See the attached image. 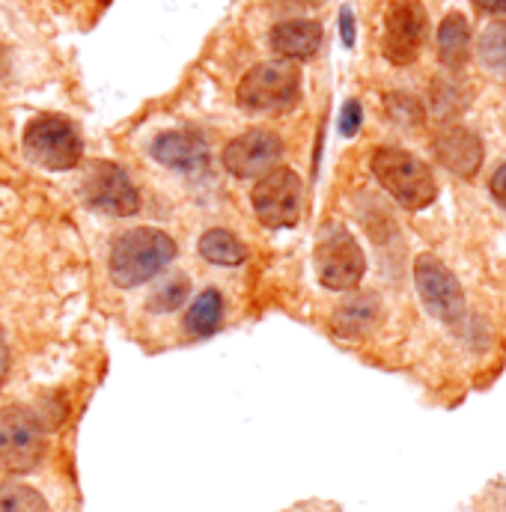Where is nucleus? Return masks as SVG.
I'll list each match as a JSON object with an SVG mask.
<instances>
[{
	"mask_svg": "<svg viewBox=\"0 0 506 512\" xmlns=\"http://www.w3.org/2000/svg\"><path fill=\"white\" fill-rule=\"evenodd\" d=\"M173 256H176V242L164 230L137 227L114 242L108 268H111V277L117 286L131 289V286L152 280L158 271H164Z\"/></svg>",
	"mask_w": 506,
	"mask_h": 512,
	"instance_id": "1",
	"label": "nucleus"
},
{
	"mask_svg": "<svg viewBox=\"0 0 506 512\" xmlns=\"http://www.w3.org/2000/svg\"><path fill=\"white\" fill-rule=\"evenodd\" d=\"M248 114H286L301 99V69L292 60L256 63L236 90Z\"/></svg>",
	"mask_w": 506,
	"mask_h": 512,
	"instance_id": "2",
	"label": "nucleus"
},
{
	"mask_svg": "<svg viewBox=\"0 0 506 512\" xmlns=\"http://www.w3.org/2000/svg\"><path fill=\"white\" fill-rule=\"evenodd\" d=\"M373 173L381 188L405 209H426L438 188L432 170L411 152L396 146H381L373 155Z\"/></svg>",
	"mask_w": 506,
	"mask_h": 512,
	"instance_id": "3",
	"label": "nucleus"
},
{
	"mask_svg": "<svg viewBox=\"0 0 506 512\" xmlns=\"http://www.w3.org/2000/svg\"><path fill=\"white\" fill-rule=\"evenodd\" d=\"M24 155L36 167L60 173V170H72L81 161L84 143H81L78 128L66 117L42 114V117L30 120L24 128Z\"/></svg>",
	"mask_w": 506,
	"mask_h": 512,
	"instance_id": "4",
	"label": "nucleus"
},
{
	"mask_svg": "<svg viewBox=\"0 0 506 512\" xmlns=\"http://www.w3.org/2000/svg\"><path fill=\"white\" fill-rule=\"evenodd\" d=\"M45 456V429L33 411L9 405L0 411V471L27 474Z\"/></svg>",
	"mask_w": 506,
	"mask_h": 512,
	"instance_id": "5",
	"label": "nucleus"
},
{
	"mask_svg": "<svg viewBox=\"0 0 506 512\" xmlns=\"http://www.w3.org/2000/svg\"><path fill=\"white\" fill-rule=\"evenodd\" d=\"M316 274L328 289H355L367 271V256L346 227H325L316 242Z\"/></svg>",
	"mask_w": 506,
	"mask_h": 512,
	"instance_id": "6",
	"label": "nucleus"
},
{
	"mask_svg": "<svg viewBox=\"0 0 506 512\" xmlns=\"http://www.w3.org/2000/svg\"><path fill=\"white\" fill-rule=\"evenodd\" d=\"M253 212L262 227L268 230H286L298 224L301 215V179L289 167H274L265 173L251 194Z\"/></svg>",
	"mask_w": 506,
	"mask_h": 512,
	"instance_id": "7",
	"label": "nucleus"
},
{
	"mask_svg": "<svg viewBox=\"0 0 506 512\" xmlns=\"http://www.w3.org/2000/svg\"><path fill=\"white\" fill-rule=\"evenodd\" d=\"M414 280H417L420 301L426 304V310L435 319H441V322H459L462 319V313H465L462 283L456 280V274L438 256H417V262H414Z\"/></svg>",
	"mask_w": 506,
	"mask_h": 512,
	"instance_id": "8",
	"label": "nucleus"
},
{
	"mask_svg": "<svg viewBox=\"0 0 506 512\" xmlns=\"http://www.w3.org/2000/svg\"><path fill=\"white\" fill-rule=\"evenodd\" d=\"M426 39V9L417 0H396L384 18V57L393 66H408L417 60Z\"/></svg>",
	"mask_w": 506,
	"mask_h": 512,
	"instance_id": "9",
	"label": "nucleus"
},
{
	"mask_svg": "<svg viewBox=\"0 0 506 512\" xmlns=\"http://www.w3.org/2000/svg\"><path fill=\"white\" fill-rule=\"evenodd\" d=\"M84 197L93 209L114 215V218H128L140 209L137 188L131 185L123 167L111 161H96L87 176H84Z\"/></svg>",
	"mask_w": 506,
	"mask_h": 512,
	"instance_id": "10",
	"label": "nucleus"
},
{
	"mask_svg": "<svg viewBox=\"0 0 506 512\" xmlns=\"http://www.w3.org/2000/svg\"><path fill=\"white\" fill-rule=\"evenodd\" d=\"M283 155V140L274 131L265 128H251L245 134H239L236 140L227 143L224 149V167L236 176V179H253V176H265L277 167Z\"/></svg>",
	"mask_w": 506,
	"mask_h": 512,
	"instance_id": "11",
	"label": "nucleus"
},
{
	"mask_svg": "<svg viewBox=\"0 0 506 512\" xmlns=\"http://www.w3.org/2000/svg\"><path fill=\"white\" fill-rule=\"evenodd\" d=\"M152 158L164 167L194 173L209 164V146L194 131H164L152 140Z\"/></svg>",
	"mask_w": 506,
	"mask_h": 512,
	"instance_id": "12",
	"label": "nucleus"
},
{
	"mask_svg": "<svg viewBox=\"0 0 506 512\" xmlns=\"http://www.w3.org/2000/svg\"><path fill=\"white\" fill-rule=\"evenodd\" d=\"M435 155L438 161L453 170L456 176L462 179H474L480 164H483V143L474 131L468 128H444L438 137H435Z\"/></svg>",
	"mask_w": 506,
	"mask_h": 512,
	"instance_id": "13",
	"label": "nucleus"
},
{
	"mask_svg": "<svg viewBox=\"0 0 506 512\" xmlns=\"http://www.w3.org/2000/svg\"><path fill=\"white\" fill-rule=\"evenodd\" d=\"M322 45V24L310 18H292L280 21L271 30V48L280 60H307Z\"/></svg>",
	"mask_w": 506,
	"mask_h": 512,
	"instance_id": "14",
	"label": "nucleus"
},
{
	"mask_svg": "<svg viewBox=\"0 0 506 512\" xmlns=\"http://www.w3.org/2000/svg\"><path fill=\"white\" fill-rule=\"evenodd\" d=\"M471 48V27L462 12H450L438 30V57L447 69H462Z\"/></svg>",
	"mask_w": 506,
	"mask_h": 512,
	"instance_id": "15",
	"label": "nucleus"
},
{
	"mask_svg": "<svg viewBox=\"0 0 506 512\" xmlns=\"http://www.w3.org/2000/svg\"><path fill=\"white\" fill-rule=\"evenodd\" d=\"M379 298L376 295H355L352 301L340 304V310L334 313V331L343 337H358L373 331V325L379 322Z\"/></svg>",
	"mask_w": 506,
	"mask_h": 512,
	"instance_id": "16",
	"label": "nucleus"
},
{
	"mask_svg": "<svg viewBox=\"0 0 506 512\" xmlns=\"http://www.w3.org/2000/svg\"><path fill=\"white\" fill-rule=\"evenodd\" d=\"M224 319V301L215 289H206L194 298V304L185 313V331L194 337H212L221 328Z\"/></svg>",
	"mask_w": 506,
	"mask_h": 512,
	"instance_id": "17",
	"label": "nucleus"
},
{
	"mask_svg": "<svg viewBox=\"0 0 506 512\" xmlns=\"http://www.w3.org/2000/svg\"><path fill=\"white\" fill-rule=\"evenodd\" d=\"M200 256L212 265H242L248 251L230 230H209L200 239Z\"/></svg>",
	"mask_w": 506,
	"mask_h": 512,
	"instance_id": "18",
	"label": "nucleus"
},
{
	"mask_svg": "<svg viewBox=\"0 0 506 512\" xmlns=\"http://www.w3.org/2000/svg\"><path fill=\"white\" fill-rule=\"evenodd\" d=\"M0 512H48V504L24 483H0Z\"/></svg>",
	"mask_w": 506,
	"mask_h": 512,
	"instance_id": "19",
	"label": "nucleus"
},
{
	"mask_svg": "<svg viewBox=\"0 0 506 512\" xmlns=\"http://www.w3.org/2000/svg\"><path fill=\"white\" fill-rule=\"evenodd\" d=\"M188 298V277L185 274H173L167 277L149 298V310L152 313H167V310H176L182 307Z\"/></svg>",
	"mask_w": 506,
	"mask_h": 512,
	"instance_id": "20",
	"label": "nucleus"
},
{
	"mask_svg": "<svg viewBox=\"0 0 506 512\" xmlns=\"http://www.w3.org/2000/svg\"><path fill=\"white\" fill-rule=\"evenodd\" d=\"M483 57L495 66H506V27H495L483 39Z\"/></svg>",
	"mask_w": 506,
	"mask_h": 512,
	"instance_id": "21",
	"label": "nucleus"
},
{
	"mask_svg": "<svg viewBox=\"0 0 506 512\" xmlns=\"http://www.w3.org/2000/svg\"><path fill=\"white\" fill-rule=\"evenodd\" d=\"M364 123V111H361V102H346L343 105V114H340V134L343 137H355L358 128Z\"/></svg>",
	"mask_w": 506,
	"mask_h": 512,
	"instance_id": "22",
	"label": "nucleus"
},
{
	"mask_svg": "<svg viewBox=\"0 0 506 512\" xmlns=\"http://www.w3.org/2000/svg\"><path fill=\"white\" fill-rule=\"evenodd\" d=\"M340 30H343V42L352 48L355 45V15H352V9L340 12Z\"/></svg>",
	"mask_w": 506,
	"mask_h": 512,
	"instance_id": "23",
	"label": "nucleus"
},
{
	"mask_svg": "<svg viewBox=\"0 0 506 512\" xmlns=\"http://www.w3.org/2000/svg\"><path fill=\"white\" fill-rule=\"evenodd\" d=\"M492 194H495V200L506 209V164H501L498 173L492 176Z\"/></svg>",
	"mask_w": 506,
	"mask_h": 512,
	"instance_id": "24",
	"label": "nucleus"
},
{
	"mask_svg": "<svg viewBox=\"0 0 506 512\" xmlns=\"http://www.w3.org/2000/svg\"><path fill=\"white\" fill-rule=\"evenodd\" d=\"M474 6L489 15H506V0H474Z\"/></svg>",
	"mask_w": 506,
	"mask_h": 512,
	"instance_id": "25",
	"label": "nucleus"
},
{
	"mask_svg": "<svg viewBox=\"0 0 506 512\" xmlns=\"http://www.w3.org/2000/svg\"><path fill=\"white\" fill-rule=\"evenodd\" d=\"M6 373H9V346H6V337L0 331V387L6 382Z\"/></svg>",
	"mask_w": 506,
	"mask_h": 512,
	"instance_id": "26",
	"label": "nucleus"
}]
</instances>
